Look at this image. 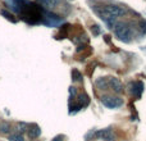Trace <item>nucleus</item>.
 <instances>
[{
    "instance_id": "7ed1b4c3",
    "label": "nucleus",
    "mask_w": 146,
    "mask_h": 141,
    "mask_svg": "<svg viewBox=\"0 0 146 141\" xmlns=\"http://www.w3.org/2000/svg\"><path fill=\"white\" fill-rule=\"evenodd\" d=\"M104 10H105L106 13H109V14L114 18L122 17V15L126 14V9H123V8L119 7V5H113V4L106 5V7L104 8Z\"/></svg>"
},
{
    "instance_id": "f03ea898",
    "label": "nucleus",
    "mask_w": 146,
    "mask_h": 141,
    "mask_svg": "<svg viewBox=\"0 0 146 141\" xmlns=\"http://www.w3.org/2000/svg\"><path fill=\"white\" fill-rule=\"evenodd\" d=\"M101 103L104 104V106L106 108H118L123 104V100L121 98H117V96H109V95H105L101 98Z\"/></svg>"
},
{
    "instance_id": "f8f14e48",
    "label": "nucleus",
    "mask_w": 146,
    "mask_h": 141,
    "mask_svg": "<svg viewBox=\"0 0 146 141\" xmlns=\"http://www.w3.org/2000/svg\"><path fill=\"white\" fill-rule=\"evenodd\" d=\"M10 141H25V139H23V136L21 134H14V135H10L9 137Z\"/></svg>"
},
{
    "instance_id": "20e7f679",
    "label": "nucleus",
    "mask_w": 146,
    "mask_h": 141,
    "mask_svg": "<svg viewBox=\"0 0 146 141\" xmlns=\"http://www.w3.org/2000/svg\"><path fill=\"white\" fill-rule=\"evenodd\" d=\"M108 83L110 85V87L113 88V91L115 94H123L124 92V86L122 83V81L119 78H115V77H110L108 80Z\"/></svg>"
},
{
    "instance_id": "1a4fd4ad",
    "label": "nucleus",
    "mask_w": 146,
    "mask_h": 141,
    "mask_svg": "<svg viewBox=\"0 0 146 141\" xmlns=\"http://www.w3.org/2000/svg\"><path fill=\"white\" fill-rule=\"evenodd\" d=\"M38 1H40L45 8H48V9H53V8L56 5V0H38Z\"/></svg>"
},
{
    "instance_id": "ddd939ff",
    "label": "nucleus",
    "mask_w": 146,
    "mask_h": 141,
    "mask_svg": "<svg viewBox=\"0 0 146 141\" xmlns=\"http://www.w3.org/2000/svg\"><path fill=\"white\" fill-rule=\"evenodd\" d=\"M72 77H73V81H81L82 80V76H81V73L78 72L77 69L72 70Z\"/></svg>"
},
{
    "instance_id": "2eb2a0df",
    "label": "nucleus",
    "mask_w": 146,
    "mask_h": 141,
    "mask_svg": "<svg viewBox=\"0 0 146 141\" xmlns=\"http://www.w3.org/2000/svg\"><path fill=\"white\" fill-rule=\"evenodd\" d=\"M1 14H3V15H5V18H8V19H10V21H12V22H15V19H14V18H12L13 15H12V14H9V13H8V12H5V10H1Z\"/></svg>"
},
{
    "instance_id": "dca6fc26",
    "label": "nucleus",
    "mask_w": 146,
    "mask_h": 141,
    "mask_svg": "<svg viewBox=\"0 0 146 141\" xmlns=\"http://www.w3.org/2000/svg\"><path fill=\"white\" fill-rule=\"evenodd\" d=\"M63 139H64L63 136H58V137H55V139H54L53 141H64Z\"/></svg>"
},
{
    "instance_id": "9b49d317",
    "label": "nucleus",
    "mask_w": 146,
    "mask_h": 141,
    "mask_svg": "<svg viewBox=\"0 0 146 141\" xmlns=\"http://www.w3.org/2000/svg\"><path fill=\"white\" fill-rule=\"evenodd\" d=\"M96 86L100 87L101 90H105V88L108 87V78H99V80L96 81Z\"/></svg>"
},
{
    "instance_id": "4468645a",
    "label": "nucleus",
    "mask_w": 146,
    "mask_h": 141,
    "mask_svg": "<svg viewBox=\"0 0 146 141\" xmlns=\"http://www.w3.org/2000/svg\"><path fill=\"white\" fill-rule=\"evenodd\" d=\"M91 31H92V33H94V35H95V36H98L99 33L101 32L100 27H99V26H96V25H94L92 27H91Z\"/></svg>"
},
{
    "instance_id": "6e6552de",
    "label": "nucleus",
    "mask_w": 146,
    "mask_h": 141,
    "mask_svg": "<svg viewBox=\"0 0 146 141\" xmlns=\"http://www.w3.org/2000/svg\"><path fill=\"white\" fill-rule=\"evenodd\" d=\"M88 103H90V98H88V95H86V94H81V95L78 96V108H80V106L88 105Z\"/></svg>"
},
{
    "instance_id": "423d86ee",
    "label": "nucleus",
    "mask_w": 146,
    "mask_h": 141,
    "mask_svg": "<svg viewBox=\"0 0 146 141\" xmlns=\"http://www.w3.org/2000/svg\"><path fill=\"white\" fill-rule=\"evenodd\" d=\"M129 87H131L132 95L139 98V96L142 94V90H144V83L140 82V81H136V82H132L131 85H129Z\"/></svg>"
},
{
    "instance_id": "39448f33",
    "label": "nucleus",
    "mask_w": 146,
    "mask_h": 141,
    "mask_svg": "<svg viewBox=\"0 0 146 141\" xmlns=\"http://www.w3.org/2000/svg\"><path fill=\"white\" fill-rule=\"evenodd\" d=\"M95 136L96 137H100V139H104L105 141H114V140H115L114 134L111 132V130H109V128L100 130V131H98L95 134Z\"/></svg>"
},
{
    "instance_id": "0eeeda50",
    "label": "nucleus",
    "mask_w": 146,
    "mask_h": 141,
    "mask_svg": "<svg viewBox=\"0 0 146 141\" xmlns=\"http://www.w3.org/2000/svg\"><path fill=\"white\" fill-rule=\"evenodd\" d=\"M27 134H28V136H30L31 139H36V137L40 136L41 130H40V127H38L37 124H31V126L28 127V130H27Z\"/></svg>"
},
{
    "instance_id": "9d476101",
    "label": "nucleus",
    "mask_w": 146,
    "mask_h": 141,
    "mask_svg": "<svg viewBox=\"0 0 146 141\" xmlns=\"http://www.w3.org/2000/svg\"><path fill=\"white\" fill-rule=\"evenodd\" d=\"M10 128H12V127H10V123L9 122H1V123H0V132H1V134H9L10 132Z\"/></svg>"
},
{
    "instance_id": "f257e3e1",
    "label": "nucleus",
    "mask_w": 146,
    "mask_h": 141,
    "mask_svg": "<svg viewBox=\"0 0 146 141\" xmlns=\"http://www.w3.org/2000/svg\"><path fill=\"white\" fill-rule=\"evenodd\" d=\"M114 32H115L117 37L121 41H123V43H128V41H131L132 39V30L129 28L128 25H126V23L123 22H118L114 25Z\"/></svg>"
}]
</instances>
